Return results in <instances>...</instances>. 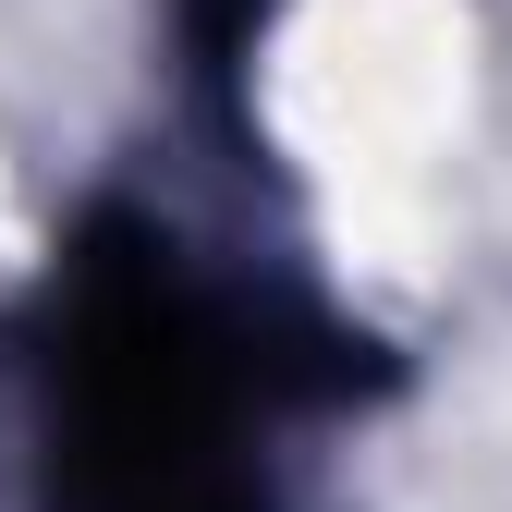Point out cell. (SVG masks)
<instances>
[{"label": "cell", "instance_id": "6da1fadb", "mask_svg": "<svg viewBox=\"0 0 512 512\" xmlns=\"http://www.w3.org/2000/svg\"><path fill=\"white\" fill-rule=\"evenodd\" d=\"M269 366L171 269V244L86 256L49 366V452L74 512H269L244 439Z\"/></svg>", "mask_w": 512, "mask_h": 512}]
</instances>
